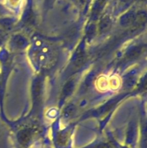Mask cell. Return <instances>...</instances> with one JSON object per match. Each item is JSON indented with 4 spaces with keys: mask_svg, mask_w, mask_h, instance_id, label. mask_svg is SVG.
Instances as JSON below:
<instances>
[{
    "mask_svg": "<svg viewBox=\"0 0 147 148\" xmlns=\"http://www.w3.org/2000/svg\"><path fill=\"white\" fill-rule=\"evenodd\" d=\"M32 137V132L28 129L21 130L17 134V139L19 143L22 145H27L30 143Z\"/></svg>",
    "mask_w": 147,
    "mask_h": 148,
    "instance_id": "1",
    "label": "cell"
},
{
    "mask_svg": "<svg viewBox=\"0 0 147 148\" xmlns=\"http://www.w3.org/2000/svg\"><path fill=\"white\" fill-rule=\"evenodd\" d=\"M69 134L66 132H61L59 133L57 136V139H56L57 144L61 147L66 146L69 143Z\"/></svg>",
    "mask_w": 147,
    "mask_h": 148,
    "instance_id": "2",
    "label": "cell"
},
{
    "mask_svg": "<svg viewBox=\"0 0 147 148\" xmlns=\"http://www.w3.org/2000/svg\"><path fill=\"white\" fill-rule=\"evenodd\" d=\"M74 82L72 81H69L65 85V86L63 88V91H62V96L63 98L69 96L71 93L74 90Z\"/></svg>",
    "mask_w": 147,
    "mask_h": 148,
    "instance_id": "3",
    "label": "cell"
},
{
    "mask_svg": "<svg viewBox=\"0 0 147 148\" xmlns=\"http://www.w3.org/2000/svg\"><path fill=\"white\" fill-rule=\"evenodd\" d=\"M135 15L133 12H129L125 14L121 20L122 24L124 25H129L131 23H133L134 20H135Z\"/></svg>",
    "mask_w": 147,
    "mask_h": 148,
    "instance_id": "4",
    "label": "cell"
},
{
    "mask_svg": "<svg viewBox=\"0 0 147 148\" xmlns=\"http://www.w3.org/2000/svg\"><path fill=\"white\" fill-rule=\"evenodd\" d=\"M85 62V56L82 52H79L74 60V65L76 67H81Z\"/></svg>",
    "mask_w": 147,
    "mask_h": 148,
    "instance_id": "5",
    "label": "cell"
},
{
    "mask_svg": "<svg viewBox=\"0 0 147 148\" xmlns=\"http://www.w3.org/2000/svg\"><path fill=\"white\" fill-rule=\"evenodd\" d=\"M141 51H142V49H141V46L133 48V49H131V50L130 51H128V53H127V57L129 58V59L137 57V56H138L141 54Z\"/></svg>",
    "mask_w": 147,
    "mask_h": 148,
    "instance_id": "6",
    "label": "cell"
},
{
    "mask_svg": "<svg viewBox=\"0 0 147 148\" xmlns=\"http://www.w3.org/2000/svg\"><path fill=\"white\" fill-rule=\"evenodd\" d=\"M76 111V108L74 105H69L66 108L64 109L63 113V116L65 118H69V117L72 116L74 114Z\"/></svg>",
    "mask_w": 147,
    "mask_h": 148,
    "instance_id": "7",
    "label": "cell"
},
{
    "mask_svg": "<svg viewBox=\"0 0 147 148\" xmlns=\"http://www.w3.org/2000/svg\"><path fill=\"white\" fill-rule=\"evenodd\" d=\"M40 91H41V84L40 81H37L35 83L34 88H33V95L35 99H38L40 98Z\"/></svg>",
    "mask_w": 147,
    "mask_h": 148,
    "instance_id": "8",
    "label": "cell"
},
{
    "mask_svg": "<svg viewBox=\"0 0 147 148\" xmlns=\"http://www.w3.org/2000/svg\"><path fill=\"white\" fill-rule=\"evenodd\" d=\"M109 24L110 22L109 20H108V18L103 19L102 21L101 22V29H102V30H103V29H107L108 27V26H109Z\"/></svg>",
    "mask_w": 147,
    "mask_h": 148,
    "instance_id": "9",
    "label": "cell"
},
{
    "mask_svg": "<svg viewBox=\"0 0 147 148\" xmlns=\"http://www.w3.org/2000/svg\"><path fill=\"white\" fill-rule=\"evenodd\" d=\"M95 148H110V146L107 144H99L97 145Z\"/></svg>",
    "mask_w": 147,
    "mask_h": 148,
    "instance_id": "10",
    "label": "cell"
}]
</instances>
